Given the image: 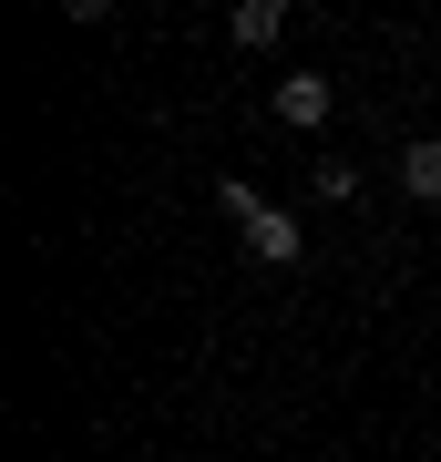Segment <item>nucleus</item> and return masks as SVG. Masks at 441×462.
I'll use <instances>...</instances> for the list:
<instances>
[{
    "mask_svg": "<svg viewBox=\"0 0 441 462\" xmlns=\"http://www.w3.org/2000/svg\"><path fill=\"white\" fill-rule=\"evenodd\" d=\"M400 185L421 206H441V134H421V144H400Z\"/></svg>",
    "mask_w": 441,
    "mask_h": 462,
    "instance_id": "3",
    "label": "nucleus"
},
{
    "mask_svg": "<svg viewBox=\"0 0 441 462\" xmlns=\"http://www.w3.org/2000/svg\"><path fill=\"white\" fill-rule=\"evenodd\" d=\"M216 206H226V216H236V226H246V216H257L267 196H257V185H246V175H226V185H216Z\"/></svg>",
    "mask_w": 441,
    "mask_h": 462,
    "instance_id": "5",
    "label": "nucleus"
},
{
    "mask_svg": "<svg viewBox=\"0 0 441 462\" xmlns=\"http://www.w3.org/2000/svg\"><path fill=\"white\" fill-rule=\"evenodd\" d=\"M226 32H236L246 51H267V42L288 32V11H278V0H236V21H226Z\"/></svg>",
    "mask_w": 441,
    "mask_h": 462,
    "instance_id": "4",
    "label": "nucleus"
},
{
    "mask_svg": "<svg viewBox=\"0 0 441 462\" xmlns=\"http://www.w3.org/2000/svg\"><path fill=\"white\" fill-rule=\"evenodd\" d=\"M328 103H339V93H328V72H288V83H278V124L318 134V124H328Z\"/></svg>",
    "mask_w": 441,
    "mask_h": 462,
    "instance_id": "2",
    "label": "nucleus"
},
{
    "mask_svg": "<svg viewBox=\"0 0 441 462\" xmlns=\"http://www.w3.org/2000/svg\"><path fill=\"white\" fill-rule=\"evenodd\" d=\"M246 257H257V267H298V257H308V247H298V216L288 206H257V216H246Z\"/></svg>",
    "mask_w": 441,
    "mask_h": 462,
    "instance_id": "1",
    "label": "nucleus"
}]
</instances>
